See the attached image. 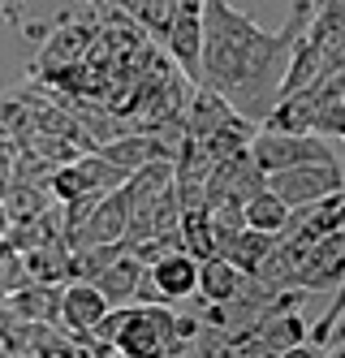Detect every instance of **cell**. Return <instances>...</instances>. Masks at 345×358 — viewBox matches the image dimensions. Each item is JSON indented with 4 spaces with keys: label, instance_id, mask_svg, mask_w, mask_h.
Listing matches in <instances>:
<instances>
[{
    "label": "cell",
    "instance_id": "cell-20",
    "mask_svg": "<svg viewBox=\"0 0 345 358\" xmlns=\"http://www.w3.org/2000/svg\"><path fill=\"white\" fill-rule=\"evenodd\" d=\"M276 358H328V350H315V345L302 341V345H294V350H281Z\"/></svg>",
    "mask_w": 345,
    "mask_h": 358
},
{
    "label": "cell",
    "instance_id": "cell-13",
    "mask_svg": "<svg viewBox=\"0 0 345 358\" xmlns=\"http://www.w3.org/2000/svg\"><path fill=\"white\" fill-rule=\"evenodd\" d=\"M237 289H242V272H237L233 264H225V259L199 264V285H195V294L207 306H229V302H237Z\"/></svg>",
    "mask_w": 345,
    "mask_h": 358
},
{
    "label": "cell",
    "instance_id": "cell-19",
    "mask_svg": "<svg viewBox=\"0 0 345 358\" xmlns=\"http://www.w3.org/2000/svg\"><path fill=\"white\" fill-rule=\"evenodd\" d=\"M26 285H31V276H26V268H22V255L9 250L5 259H0V298H13Z\"/></svg>",
    "mask_w": 345,
    "mask_h": 358
},
{
    "label": "cell",
    "instance_id": "cell-7",
    "mask_svg": "<svg viewBox=\"0 0 345 358\" xmlns=\"http://www.w3.org/2000/svg\"><path fill=\"white\" fill-rule=\"evenodd\" d=\"M164 52L185 69V78L199 83V57H203V5L199 0H181L173 9V27L164 35Z\"/></svg>",
    "mask_w": 345,
    "mask_h": 358
},
{
    "label": "cell",
    "instance_id": "cell-17",
    "mask_svg": "<svg viewBox=\"0 0 345 358\" xmlns=\"http://www.w3.org/2000/svg\"><path fill=\"white\" fill-rule=\"evenodd\" d=\"M125 13V22H134V27H143L147 35H155L164 43L169 27H173V0H129V5H117Z\"/></svg>",
    "mask_w": 345,
    "mask_h": 358
},
{
    "label": "cell",
    "instance_id": "cell-12",
    "mask_svg": "<svg viewBox=\"0 0 345 358\" xmlns=\"http://www.w3.org/2000/svg\"><path fill=\"white\" fill-rule=\"evenodd\" d=\"M143 276H147V272H143L134 259H129V255H121V259H117L113 268H104V272L91 280V285L99 289L104 302H108V311H121V306L134 298V289H139V280H143Z\"/></svg>",
    "mask_w": 345,
    "mask_h": 358
},
{
    "label": "cell",
    "instance_id": "cell-6",
    "mask_svg": "<svg viewBox=\"0 0 345 358\" xmlns=\"http://www.w3.org/2000/svg\"><path fill=\"white\" fill-rule=\"evenodd\" d=\"M294 259V289L311 294V289H337L341 276H345V238L328 234L324 242H315L298 255H289Z\"/></svg>",
    "mask_w": 345,
    "mask_h": 358
},
{
    "label": "cell",
    "instance_id": "cell-1",
    "mask_svg": "<svg viewBox=\"0 0 345 358\" xmlns=\"http://www.w3.org/2000/svg\"><path fill=\"white\" fill-rule=\"evenodd\" d=\"M289 27L281 35L259 31L246 13H237L225 0L203 5V57H199V87L242 117L263 121L276 108V91L289 69L294 39L307 35L320 5H289Z\"/></svg>",
    "mask_w": 345,
    "mask_h": 358
},
{
    "label": "cell",
    "instance_id": "cell-22",
    "mask_svg": "<svg viewBox=\"0 0 345 358\" xmlns=\"http://www.w3.org/2000/svg\"><path fill=\"white\" fill-rule=\"evenodd\" d=\"M5 255H9V242H5V234H0V259H5Z\"/></svg>",
    "mask_w": 345,
    "mask_h": 358
},
{
    "label": "cell",
    "instance_id": "cell-23",
    "mask_svg": "<svg viewBox=\"0 0 345 358\" xmlns=\"http://www.w3.org/2000/svg\"><path fill=\"white\" fill-rule=\"evenodd\" d=\"M328 358H345V345H341V350H332V354H328Z\"/></svg>",
    "mask_w": 345,
    "mask_h": 358
},
{
    "label": "cell",
    "instance_id": "cell-18",
    "mask_svg": "<svg viewBox=\"0 0 345 358\" xmlns=\"http://www.w3.org/2000/svg\"><path fill=\"white\" fill-rule=\"evenodd\" d=\"M125 255V246H87V250H73L69 255V280H83V285H91V280L113 268L117 259Z\"/></svg>",
    "mask_w": 345,
    "mask_h": 358
},
{
    "label": "cell",
    "instance_id": "cell-21",
    "mask_svg": "<svg viewBox=\"0 0 345 358\" xmlns=\"http://www.w3.org/2000/svg\"><path fill=\"white\" fill-rule=\"evenodd\" d=\"M9 229V216H5V203H0V234H5Z\"/></svg>",
    "mask_w": 345,
    "mask_h": 358
},
{
    "label": "cell",
    "instance_id": "cell-3",
    "mask_svg": "<svg viewBox=\"0 0 345 358\" xmlns=\"http://www.w3.org/2000/svg\"><path fill=\"white\" fill-rule=\"evenodd\" d=\"M251 164L263 173V177H276V173H289V169H302V164H324V160H337V151L324 143V138H294V134H272V130H259L246 147Z\"/></svg>",
    "mask_w": 345,
    "mask_h": 358
},
{
    "label": "cell",
    "instance_id": "cell-16",
    "mask_svg": "<svg viewBox=\"0 0 345 358\" xmlns=\"http://www.w3.org/2000/svg\"><path fill=\"white\" fill-rule=\"evenodd\" d=\"M22 268L31 276V285H57L69 280V250L65 246H35L22 255Z\"/></svg>",
    "mask_w": 345,
    "mask_h": 358
},
{
    "label": "cell",
    "instance_id": "cell-15",
    "mask_svg": "<svg viewBox=\"0 0 345 358\" xmlns=\"http://www.w3.org/2000/svg\"><path fill=\"white\" fill-rule=\"evenodd\" d=\"M177 242H181V250L190 255L195 264L216 259V234H211V216H207L203 208L181 212V216H177Z\"/></svg>",
    "mask_w": 345,
    "mask_h": 358
},
{
    "label": "cell",
    "instance_id": "cell-5",
    "mask_svg": "<svg viewBox=\"0 0 345 358\" xmlns=\"http://www.w3.org/2000/svg\"><path fill=\"white\" fill-rule=\"evenodd\" d=\"M129 182V177L113 164H104L99 156H78L69 160L65 169L52 173V186L48 194L52 199H61V203H83V199H104V194H113Z\"/></svg>",
    "mask_w": 345,
    "mask_h": 358
},
{
    "label": "cell",
    "instance_id": "cell-11",
    "mask_svg": "<svg viewBox=\"0 0 345 358\" xmlns=\"http://www.w3.org/2000/svg\"><path fill=\"white\" fill-rule=\"evenodd\" d=\"M302 39L332 65V61L345 52V5H320Z\"/></svg>",
    "mask_w": 345,
    "mask_h": 358
},
{
    "label": "cell",
    "instance_id": "cell-14",
    "mask_svg": "<svg viewBox=\"0 0 345 358\" xmlns=\"http://www.w3.org/2000/svg\"><path fill=\"white\" fill-rule=\"evenodd\" d=\"M285 224H289V208H285L281 199H272L268 190H259L255 199L242 203V229H251V234L276 242L285 234Z\"/></svg>",
    "mask_w": 345,
    "mask_h": 358
},
{
    "label": "cell",
    "instance_id": "cell-9",
    "mask_svg": "<svg viewBox=\"0 0 345 358\" xmlns=\"http://www.w3.org/2000/svg\"><path fill=\"white\" fill-rule=\"evenodd\" d=\"M147 285L151 294L164 302H181V298H195V285H199V264L190 259L185 250L169 255V259H160L155 268H147Z\"/></svg>",
    "mask_w": 345,
    "mask_h": 358
},
{
    "label": "cell",
    "instance_id": "cell-2",
    "mask_svg": "<svg viewBox=\"0 0 345 358\" xmlns=\"http://www.w3.org/2000/svg\"><path fill=\"white\" fill-rule=\"evenodd\" d=\"M185 345L177 337V315L169 306H121V328L113 354L121 358H181Z\"/></svg>",
    "mask_w": 345,
    "mask_h": 358
},
{
    "label": "cell",
    "instance_id": "cell-8",
    "mask_svg": "<svg viewBox=\"0 0 345 358\" xmlns=\"http://www.w3.org/2000/svg\"><path fill=\"white\" fill-rule=\"evenodd\" d=\"M104 315H108V302L99 298L95 285H83V280H69V285H61V320H57L61 332H69V337H83V332H91Z\"/></svg>",
    "mask_w": 345,
    "mask_h": 358
},
{
    "label": "cell",
    "instance_id": "cell-10",
    "mask_svg": "<svg viewBox=\"0 0 345 358\" xmlns=\"http://www.w3.org/2000/svg\"><path fill=\"white\" fill-rule=\"evenodd\" d=\"M5 315H13L22 324L57 328V320H61V289L57 285H26L22 294L5 298Z\"/></svg>",
    "mask_w": 345,
    "mask_h": 358
},
{
    "label": "cell",
    "instance_id": "cell-4",
    "mask_svg": "<svg viewBox=\"0 0 345 358\" xmlns=\"http://www.w3.org/2000/svg\"><path fill=\"white\" fill-rule=\"evenodd\" d=\"M345 186V173L337 160H324V164H302V169H289V173H276L268 177V190L272 199H281L289 212H298V208H311V203H324L332 194H341Z\"/></svg>",
    "mask_w": 345,
    "mask_h": 358
}]
</instances>
